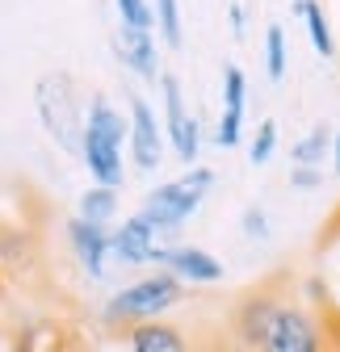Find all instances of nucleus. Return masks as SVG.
I'll return each mask as SVG.
<instances>
[{
  "label": "nucleus",
  "mask_w": 340,
  "mask_h": 352,
  "mask_svg": "<svg viewBox=\"0 0 340 352\" xmlns=\"http://www.w3.org/2000/svg\"><path fill=\"white\" fill-rule=\"evenodd\" d=\"M122 147H126V118L114 109V101L93 97L84 105V130H80V147L76 155L89 168L93 185L122 189L126 168H122Z\"/></svg>",
  "instance_id": "obj_1"
},
{
  "label": "nucleus",
  "mask_w": 340,
  "mask_h": 352,
  "mask_svg": "<svg viewBox=\"0 0 340 352\" xmlns=\"http://www.w3.org/2000/svg\"><path fill=\"white\" fill-rule=\"evenodd\" d=\"M252 352H332L323 306H315L307 298H294V294H281Z\"/></svg>",
  "instance_id": "obj_2"
},
{
  "label": "nucleus",
  "mask_w": 340,
  "mask_h": 352,
  "mask_svg": "<svg viewBox=\"0 0 340 352\" xmlns=\"http://www.w3.org/2000/svg\"><path fill=\"white\" fill-rule=\"evenodd\" d=\"M185 302V285L173 273H147L131 285H122L118 294H109V302L101 306V323L105 327H135V323H151L164 319L168 311H177Z\"/></svg>",
  "instance_id": "obj_3"
},
{
  "label": "nucleus",
  "mask_w": 340,
  "mask_h": 352,
  "mask_svg": "<svg viewBox=\"0 0 340 352\" xmlns=\"http://www.w3.org/2000/svg\"><path fill=\"white\" fill-rule=\"evenodd\" d=\"M215 189V168H202V164H193V168H185L181 176H173V181H164V185H156L143 201H139V218H147V223L156 227V231H164V235H173V231H181L189 218L202 210V201H206V193Z\"/></svg>",
  "instance_id": "obj_4"
},
{
  "label": "nucleus",
  "mask_w": 340,
  "mask_h": 352,
  "mask_svg": "<svg viewBox=\"0 0 340 352\" xmlns=\"http://www.w3.org/2000/svg\"><path fill=\"white\" fill-rule=\"evenodd\" d=\"M34 105H38V122L42 130L63 147L76 155L80 147V130H84V105L89 101H80V88L67 72H51V76H42L34 84Z\"/></svg>",
  "instance_id": "obj_5"
},
{
  "label": "nucleus",
  "mask_w": 340,
  "mask_h": 352,
  "mask_svg": "<svg viewBox=\"0 0 340 352\" xmlns=\"http://www.w3.org/2000/svg\"><path fill=\"white\" fill-rule=\"evenodd\" d=\"M160 97H164V143L177 151V160L185 164V168H193L198 164V151H202V126H198V118L189 113V105H185V93H181V80L173 76V72H160Z\"/></svg>",
  "instance_id": "obj_6"
},
{
  "label": "nucleus",
  "mask_w": 340,
  "mask_h": 352,
  "mask_svg": "<svg viewBox=\"0 0 340 352\" xmlns=\"http://www.w3.org/2000/svg\"><path fill=\"white\" fill-rule=\"evenodd\" d=\"M126 101H131V109H126V151H131L139 172H156L164 164V147H168L164 143V126H160L147 97L131 93Z\"/></svg>",
  "instance_id": "obj_7"
},
{
  "label": "nucleus",
  "mask_w": 340,
  "mask_h": 352,
  "mask_svg": "<svg viewBox=\"0 0 340 352\" xmlns=\"http://www.w3.org/2000/svg\"><path fill=\"white\" fill-rule=\"evenodd\" d=\"M168 235L156 231L147 218L131 214V218H122V227L109 231V256L122 260V264H131V269H143V264H156V269H164V243Z\"/></svg>",
  "instance_id": "obj_8"
},
{
  "label": "nucleus",
  "mask_w": 340,
  "mask_h": 352,
  "mask_svg": "<svg viewBox=\"0 0 340 352\" xmlns=\"http://www.w3.org/2000/svg\"><path fill=\"white\" fill-rule=\"evenodd\" d=\"M164 273H173L181 285H219L227 277L223 260L198 243H173L164 252Z\"/></svg>",
  "instance_id": "obj_9"
},
{
  "label": "nucleus",
  "mask_w": 340,
  "mask_h": 352,
  "mask_svg": "<svg viewBox=\"0 0 340 352\" xmlns=\"http://www.w3.org/2000/svg\"><path fill=\"white\" fill-rule=\"evenodd\" d=\"M114 55L122 67H131L139 80L156 84L160 80V47H156V30H135V25H118L114 30Z\"/></svg>",
  "instance_id": "obj_10"
},
{
  "label": "nucleus",
  "mask_w": 340,
  "mask_h": 352,
  "mask_svg": "<svg viewBox=\"0 0 340 352\" xmlns=\"http://www.w3.org/2000/svg\"><path fill=\"white\" fill-rule=\"evenodd\" d=\"M244 101H248V80L235 63H223V113H219V130L215 143L223 151L244 143Z\"/></svg>",
  "instance_id": "obj_11"
},
{
  "label": "nucleus",
  "mask_w": 340,
  "mask_h": 352,
  "mask_svg": "<svg viewBox=\"0 0 340 352\" xmlns=\"http://www.w3.org/2000/svg\"><path fill=\"white\" fill-rule=\"evenodd\" d=\"M67 248L93 281L105 277V260H109V231L105 227H93L84 218H67Z\"/></svg>",
  "instance_id": "obj_12"
},
{
  "label": "nucleus",
  "mask_w": 340,
  "mask_h": 352,
  "mask_svg": "<svg viewBox=\"0 0 340 352\" xmlns=\"http://www.w3.org/2000/svg\"><path fill=\"white\" fill-rule=\"evenodd\" d=\"M126 352H189V336L164 319H151V323H135L126 327Z\"/></svg>",
  "instance_id": "obj_13"
},
{
  "label": "nucleus",
  "mask_w": 340,
  "mask_h": 352,
  "mask_svg": "<svg viewBox=\"0 0 340 352\" xmlns=\"http://www.w3.org/2000/svg\"><path fill=\"white\" fill-rule=\"evenodd\" d=\"M319 285H323V298H328V306L340 315V218L328 227V235H323V243H319Z\"/></svg>",
  "instance_id": "obj_14"
},
{
  "label": "nucleus",
  "mask_w": 340,
  "mask_h": 352,
  "mask_svg": "<svg viewBox=\"0 0 340 352\" xmlns=\"http://www.w3.org/2000/svg\"><path fill=\"white\" fill-rule=\"evenodd\" d=\"M294 13L303 17L307 34H311V47L332 59L336 55V38H332V25H328V13H323V0H294Z\"/></svg>",
  "instance_id": "obj_15"
},
{
  "label": "nucleus",
  "mask_w": 340,
  "mask_h": 352,
  "mask_svg": "<svg viewBox=\"0 0 340 352\" xmlns=\"http://www.w3.org/2000/svg\"><path fill=\"white\" fill-rule=\"evenodd\" d=\"M114 214H118V189H105V185H89V189L80 193L76 218H84V223H93V227H105V231H109Z\"/></svg>",
  "instance_id": "obj_16"
},
{
  "label": "nucleus",
  "mask_w": 340,
  "mask_h": 352,
  "mask_svg": "<svg viewBox=\"0 0 340 352\" xmlns=\"http://www.w3.org/2000/svg\"><path fill=\"white\" fill-rule=\"evenodd\" d=\"M328 151H332V126L328 122H315L303 139L290 143V160L294 164H307V168H323Z\"/></svg>",
  "instance_id": "obj_17"
},
{
  "label": "nucleus",
  "mask_w": 340,
  "mask_h": 352,
  "mask_svg": "<svg viewBox=\"0 0 340 352\" xmlns=\"http://www.w3.org/2000/svg\"><path fill=\"white\" fill-rule=\"evenodd\" d=\"M151 21H156L151 30L164 38V47L177 51L181 38H185L181 34V5H177V0H151Z\"/></svg>",
  "instance_id": "obj_18"
},
{
  "label": "nucleus",
  "mask_w": 340,
  "mask_h": 352,
  "mask_svg": "<svg viewBox=\"0 0 340 352\" xmlns=\"http://www.w3.org/2000/svg\"><path fill=\"white\" fill-rule=\"evenodd\" d=\"M265 67H269V80H281L286 67H290V59H286V30L277 21L265 30Z\"/></svg>",
  "instance_id": "obj_19"
},
{
  "label": "nucleus",
  "mask_w": 340,
  "mask_h": 352,
  "mask_svg": "<svg viewBox=\"0 0 340 352\" xmlns=\"http://www.w3.org/2000/svg\"><path fill=\"white\" fill-rule=\"evenodd\" d=\"M273 151H277V122H273V118H261V122H257V135H252V143H248L252 168H257V164H269Z\"/></svg>",
  "instance_id": "obj_20"
},
{
  "label": "nucleus",
  "mask_w": 340,
  "mask_h": 352,
  "mask_svg": "<svg viewBox=\"0 0 340 352\" xmlns=\"http://www.w3.org/2000/svg\"><path fill=\"white\" fill-rule=\"evenodd\" d=\"M240 231H244V239H252V243H265L269 239V210L265 206H244V214H240Z\"/></svg>",
  "instance_id": "obj_21"
},
{
  "label": "nucleus",
  "mask_w": 340,
  "mask_h": 352,
  "mask_svg": "<svg viewBox=\"0 0 340 352\" xmlns=\"http://www.w3.org/2000/svg\"><path fill=\"white\" fill-rule=\"evenodd\" d=\"M118 9V25H135V30H151V0H114Z\"/></svg>",
  "instance_id": "obj_22"
},
{
  "label": "nucleus",
  "mask_w": 340,
  "mask_h": 352,
  "mask_svg": "<svg viewBox=\"0 0 340 352\" xmlns=\"http://www.w3.org/2000/svg\"><path fill=\"white\" fill-rule=\"evenodd\" d=\"M286 181H290V189H299V193H315V189H323V168H307V164H294Z\"/></svg>",
  "instance_id": "obj_23"
},
{
  "label": "nucleus",
  "mask_w": 340,
  "mask_h": 352,
  "mask_svg": "<svg viewBox=\"0 0 340 352\" xmlns=\"http://www.w3.org/2000/svg\"><path fill=\"white\" fill-rule=\"evenodd\" d=\"M227 13H231V30H235V38H244V25H248V13H244V5H231Z\"/></svg>",
  "instance_id": "obj_24"
},
{
  "label": "nucleus",
  "mask_w": 340,
  "mask_h": 352,
  "mask_svg": "<svg viewBox=\"0 0 340 352\" xmlns=\"http://www.w3.org/2000/svg\"><path fill=\"white\" fill-rule=\"evenodd\" d=\"M332 164H336V176H340V130H332Z\"/></svg>",
  "instance_id": "obj_25"
}]
</instances>
